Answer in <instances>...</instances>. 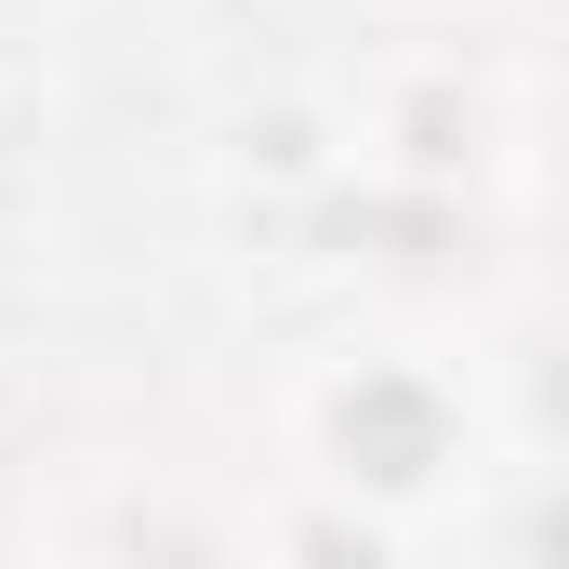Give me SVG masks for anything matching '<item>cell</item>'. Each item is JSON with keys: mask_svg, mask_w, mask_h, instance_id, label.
<instances>
[{"mask_svg": "<svg viewBox=\"0 0 569 569\" xmlns=\"http://www.w3.org/2000/svg\"><path fill=\"white\" fill-rule=\"evenodd\" d=\"M345 172H358L371 199L450 212V199L490 172V93H477L463 67H385V80L358 93V120H345Z\"/></svg>", "mask_w": 569, "mask_h": 569, "instance_id": "7a4b0ae2", "label": "cell"}, {"mask_svg": "<svg viewBox=\"0 0 569 569\" xmlns=\"http://www.w3.org/2000/svg\"><path fill=\"white\" fill-rule=\"evenodd\" d=\"M385 543H398V530H371V517L331 503V490H305V503L279 517V557L291 569H385Z\"/></svg>", "mask_w": 569, "mask_h": 569, "instance_id": "3957f363", "label": "cell"}, {"mask_svg": "<svg viewBox=\"0 0 569 569\" xmlns=\"http://www.w3.org/2000/svg\"><path fill=\"white\" fill-rule=\"evenodd\" d=\"M291 437H305V490L358 503L371 530H425L477 490V398L463 371H437L411 345H345L291 398Z\"/></svg>", "mask_w": 569, "mask_h": 569, "instance_id": "6da1fadb", "label": "cell"}, {"mask_svg": "<svg viewBox=\"0 0 569 569\" xmlns=\"http://www.w3.org/2000/svg\"><path fill=\"white\" fill-rule=\"evenodd\" d=\"M543 557H569V490H557V503H543Z\"/></svg>", "mask_w": 569, "mask_h": 569, "instance_id": "277c9868", "label": "cell"}]
</instances>
